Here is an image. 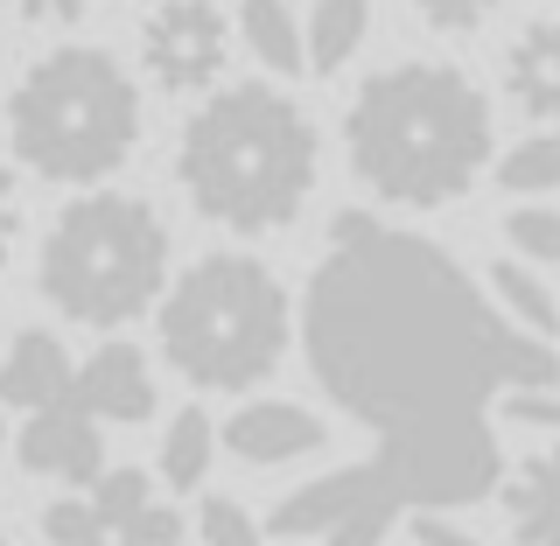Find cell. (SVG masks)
<instances>
[{
  "mask_svg": "<svg viewBox=\"0 0 560 546\" xmlns=\"http://www.w3.org/2000/svg\"><path fill=\"white\" fill-rule=\"evenodd\" d=\"M238 35H245V49H253V57L267 63L273 78L308 70V63H302V22H294L288 0H238Z\"/></svg>",
  "mask_w": 560,
  "mask_h": 546,
  "instance_id": "obj_16",
  "label": "cell"
},
{
  "mask_svg": "<svg viewBox=\"0 0 560 546\" xmlns=\"http://www.w3.org/2000/svg\"><path fill=\"white\" fill-rule=\"evenodd\" d=\"M490 294H498V302L518 315L525 337H553V329H560V302H553V288H547V280H539L533 267H525V259H498V267H490Z\"/></svg>",
  "mask_w": 560,
  "mask_h": 546,
  "instance_id": "obj_18",
  "label": "cell"
},
{
  "mask_svg": "<svg viewBox=\"0 0 560 546\" xmlns=\"http://www.w3.org/2000/svg\"><path fill=\"white\" fill-rule=\"evenodd\" d=\"M393 519H399V504L393 498H378V504H364V512H350V519H337L315 546H378L385 533H393Z\"/></svg>",
  "mask_w": 560,
  "mask_h": 546,
  "instance_id": "obj_25",
  "label": "cell"
},
{
  "mask_svg": "<svg viewBox=\"0 0 560 546\" xmlns=\"http://www.w3.org/2000/svg\"><path fill=\"white\" fill-rule=\"evenodd\" d=\"M35 288L63 323L84 329H127L148 315L168 288V224L148 197L119 189H84L57 210L43 232Z\"/></svg>",
  "mask_w": 560,
  "mask_h": 546,
  "instance_id": "obj_6",
  "label": "cell"
},
{
  "mask_svg": "<svg viewBox=\"0 0 560 546\" xmlns=\"http://www.w3.org/2000/svg\"><path fill=\"white\" fill-rule=\"evenodd\" d=\"M70 399H78L98 428H140V420L154 414V364H148V350H133L127 337L98 344L92 358L78 364V379H70Z\"/></svg>",
  "mask_w": 560,
  "mask_h": 546,
  "instance_id": "obj_9",
  "label": "cell"
},
{
  "mask_svg": "<svg viewBox=\"0 0 560 546\" xmlns=\"http://www.w3.org/2000/svg\"><path fill=\"white\" fill-rule=\"evenodd\" d=\"M197 533H203V546H267V533L253 525V512L238 498H203Z\"/></svg>",
  "mask_w": 560,
  "mask_h": 546,
  "instance_id": "obj_22",
  "label": "cell"
},
{
  "mask_svg": "<svg viewBox=\"0 0 560 546\" xmlns=\"http://www.w3.org/2000/svg\"><path fill=\"white\" fill-rule=\"evenodd\" d=\"M498 504L518 546H560V442L525 455L512 477H498Z\"/></svg>",
  "mask_w": 560,
  "mask_h": 546,
  "instance_id": "obj_13",
  "label": "cell"
},
{
  "mask_svg": "<svg viewBox=\"0 0 560 546\" xmlns=\"http://www.w3.org/2000/svg\"><path fill=\"white\" fill-rule=\"evenodd\" d=\"M0 8L22 14V22H35V28H70V22H84L98 0H0Z\"/></svg>",
  "mask_w": 560,
  "mask_h": 546,
  "instance_id": "obj_27",
  "label": "cell"
},
{
  "mask_svg": "<svg viewBox=\"0 0 560 546\" xmlns=\"http://www.w3.org/2000/svg\"><path fill=\"white\" fill-rule=\"evenodd\" d=\"M504 239H512L518 259H539V267H560V210H539L525 204L504 218Z\"/></svg>",
  "mask_w": 560,
  "mask_h": 546,
  "instance_id": "obj_21",
  "label": "cell"
},
{
  "mask_svg": "<svg viewBox=\"0 0 560 546\" xmlns=\"http://www.w3.org/2000/svg\"><path fill=\"white\" fill-rule=\"evenodd\" d=\"M148 504H154V477H148V469H98V477H92L98 533H127Z\"/></svg>",
  "mask_w": 560,
  "mask_h": 546,
  "instance_id": "obj_19",
  "label": "cell"
},
{
  "mask_svg": "<svg viewBox=\"0 0 560 546\" xmlns=\"http://www.w3.org/2000/svg\"><path fill=\"white\" fill-rule=\"evenodd\" d=\"M378 498H393V504H399V490L385 484V469H378V463H350V469H329V477H315V484H302V490H288V498L273 504L267 533H273V539H323L337 519L364 512V504H378Z\"/></svg>",
  "mask_w": 560,
  "mask_h": 546,
  "instance_id": "obj_11",
  "label": "cell"
},
{
  "mask_svg": "<svg viewBox=\"0 0 560 546\" xmlns=\"http://www.w3.org/2000/svg\"><path fill=\"white\" fill-rule=\"evenodd\" d=\"M14 239H22V189H14V169L0 162V267H8Z\"/></svg>",
  "mask_w": 560,
  "mask_h": 546,
  "instance_id": "obj_29",
  "label": "cell"
},
{
  "mask_svg": "<svg viewBox=\"0 0 560 546\" xmlns=\"http://www.w3.org/2000/svg\"><path fill=\"white\" fill-rule=\"evenodd\" d=\"M105 546H140V539H119V533H105Z\"/></svg>",
  "mask_w": 560,
  "mask_h": 546,
  "instance_id": "obj_31",
  "label": "cell"
},
{
  "mask_svg": "<svg viewBox=\"0 0 560 546\" xmlns=\"http://www.w3.org/2000/svg\"><path fill=\"white\" fill-rule=\"evenodd\" d=\"M70 379H78V358L49 329H22V337L0 350V407H14V414L70 399Z\"/></svg>",
  "mask_w": 560,
  "mask_h": 546,
  "instance_id": "obj_12",
  "label": "cell"
},
{
  "mask_svg": "<svg viewBox=\"0 0 560 546\" xmlns=\"http://www.w3.org/2000/svg\"><path fill=\"white\" fill-rule=\"evenodd\" d=\"M498 183L512 189V197H539V189H560V133H533V140H518V148L498 162Z\"/></svg>",
  "mask_w": 560,
  "mask_h": 546,
  "instance_id": "obj_20",
  "label": "cell"
},
{
  "mask_svg": "<svg viewBox=\"0 0 560 546\" xmlns=\"http://www.w3.org/2000/svg\"><path fill=\"white\" fill-rule=\"evenodd\" d=\"M413 8L434 35H477L490 14H498V0H413Z\"/></svg>",
  "mask_w": 560,
  "mask_h": 546,
  "instance_id": "obj_26",
  "label": "cell"
},
{
  "mask_svg": "<svg viewBox=\"0 0 560 546\" xmlns=\"http://www.w3.org/2000/svg\"><path fill=\"white\" fill-rule=\"evenodd\" d=\"M8 148L43 183L98 189L140 148V84L92 43L43 49L8 92Z\"/></svg>",
  "mask_w": 560,
  "mask_h": 546,
  "instance_id": "obj_4",
  "label": "cell"
},
{
  "mask_svg": "<svg viewBox=\"0 0 560 546\" xmlns=\"http://www.w3.org/2000/svg\"><path fill=\"white\" fill-rule=\"evenodd\" d=\"M168 372L197 393H245L273 379V364L294 344V302L253 253H203L189 274H175L154 302Z\"/></svg>",
  "mask_w": 560,
  "mask_h": 546,
  "instance_id": "obj_5",
  "label": "cell"
},
{
  "mask_svg": "<svg viewBox=\"0 0 560 546\" xmlns=\"http://www.w3.org/2000/svg\"><path fill=\"white\" fill-rule=\"evenodd\" d=\"M140 63L168 98L210 92L232 63V22L218 0H154L140 22Z\"/></svg>",
  "mask_w": 560,
  "mask_h": 546,
  "instance_id": "obj_7",
  "label": "cell"
},
{
  "mask_svg": "<svg viewBox=\"0 0 560 546\" xmlns=\"http://www.w3.org/2000/svg\"><path fill=\"white\" fill-rule=\"evenodd\" d=\"M498 414L512 428H533V434H553L560 442V393L553 385H539V393H498Z\"/></svg>",
  "mask_w": 560,
  "mask_h": 546,
  "instance_id": "obj_24",
  "label": "cell"
},
{
  "mask_svg": "<svg viewBox=\"0 0 560 546\" xmlns=\"http://www.w3.org/2000/svg\"><path fill=\"white\" fill-rule=\"evenodd\" d=\"M350 169L399 210H442L490 169V105L455 63H385L343 113Z\"/></svg>",
  "mask_w": 560,
  "mask_h": 546,
  "instance_id": "obj_2",
  "label": "cell"
},
{
  "mask_svg": "<svg viewBox=\"0 0 560 546\" xmlns=\"http://www.w3.org/2000/svg\"><path fill=\"white\" fill-rule=\"evenodd\" d=\"M413 539H420V546H483L477 533H463V525H448L442 512H420V519H413Z\"/></svg>",
  "mask_w": 560,
  "mask_h": 546,
  "instance_id": "obj_30",
  "label": "cell"
},
{
  "mask_svg": "<svg viewBox=\"0 0 560 546\" xmlns=\"http://www.w3.org/2000/svg\"><path fill=\"white\" fill-rule=\"evenodd\" d=\"M119 539H140V546H183V512L154 498V504H148V512H140Z\"/></svg>",
  "mask_w": 560,
  "mask_h": 546,
  "instance_id": "obj_28",
  "label": "cell"
},
{
  "mask_svg": "<svg viewBox=\"0 0 560 546\" xmlns=\"http://www.w3.org/2000/svg\"><path fill=\"white\" fill-rule=\"evenodd\" d=\"M218 442L238 455L245 469H280V463H302L329 442L323 414L294 407V399H245V407L218 428Z\"/></svg>",
  "mask_w": 560,
  "mask_h": 546,
  "instance_id": "obj_10",
  "label": "cell"
},
{
  "mask_svg": "<svg viewBox=\"0 0 560 546\" xmlns=\"http://www.w3.org/2000/svg\"><path fill=\"white\" fill-rule=\"evenodd\" d=\"M175 183L197 218L238 239L288 232L315 189V127L273 84H224L175 140Z\"/></svg>",
  "mask_w": 560,
  "mask_h": 546,
  "instance_id": "obj_3",
  "label": "cell"
},
{
  "mask_svg": "<svg viewBox=\"0 0 560 546\" xmlns=\"http://www.w3.org/2000/svg\"><path fill=\"white\" fill-rule=\"evenodd\" d=\"M302 344L350 420L378 434L372 463L399 504L455 512L498 490L490 399L560 385V350L547 337L498 323L442 245L393 224L337 210L329 253L308 280Z\"/></svg>",
  "mask_w": 560,
  "mask_h": 546,
  "instance_id": "obj_1",
  "label": "cell"
},
{
  "mask_svg": "<svg viewBox=\"0 0 560 546\" xmlns=\"http://www.w3.org/2000/svg\"><path fill=\"white\" fill-rule=\"evenodd\" d=\"M504 92L525 119H560V22L518 28V43L504 49Z\"/></svg>",
  "mask_w": 560,
  "mask_h": 546,
  "instance_id": "obj_14",
  "label": "cell"
},
{
  "mask_svg": "<svg viewBox=\"0 0 560 546\" xmlns=\"http://www.w3.org/2000/svg\"><path fill=\"white\" fill-rule=\"evenodd\" d=\"M210 455H218V420L203 407H183L162 428V484L168 490H197L210 477Z\"/></svg>",
  "mask_w": 560,
  "mask_h": 546,
  "instance_id": "obj_17",
  "label": "cell"
},
{
  "mask_svg": "<svg viewBox=\"0 0 560 546\" xmlns=\"http://www.w3.org/2000/svg\"><path fill=\"white\" fill-rule=\"evenodd\" d=\"M0 546H8V539H0Z\"/></svg>",
  "mask_w": 560,
  "mask_h": 546,
  "instance_id": "obj_32",
  "label": "cell"
},
{
  "mask_svg": "<svg viewBox=\"0 0 560 546\" xmlns=\"http://www.w3.org/2000/svg\"><path fill=\"white\" fill-rule=\"evenodd\" d=\"M43 539H49V546H84V539H98L92 498H49V504H43Z\"/></svg>",
  "mask_w": 560,
  "mask_h": 546,
  "instance_id": "obj_23",
  "label": "cell"
},
{
  "mask_svg": "<svg viewBox=\"0 0 560 546\" xmlns=\"http://www.w3.org/2000/svg\"><path fill=\"white\" fill-rule=\"evenodd\" d=\"M14 455H22L28 477H49L63 490H92V477L105 469V442L98 420L78 407V399H57V407H35L14 434Z\"/></svg>",
  "mask_w": 560,
  "mask_h": 546,
  "instance_id": "obj_8",
  "label": "cell"
},
{
  "mask_svg": "<svg viewBox=\"0 0 560 546\" xmlns=\"http://www.w3.org/2000/svg\"><path fill=\"white\" fill-rule=\"evenodd\" d=\"M364 28H372V0H315L308 28H302V63L315 70V78L343 70L364 49Z\"/></svg>",
  "mask_w": 560,
  "mask_h": 546,
  "instance_id": "obj_15",
  "label": "cell"
}]
</instances>
